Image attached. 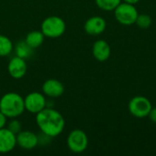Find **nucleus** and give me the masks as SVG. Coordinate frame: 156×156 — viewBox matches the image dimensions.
Instances as JSON below:
<instances>
[{
    "label": "nucleus",
    "mask_w": 156,
    "mask_h": 156,
    "mask_svg": "<svg viewBox=\"0 0 156 156\" xmlns=\"http://www.w3.org/2000/svg\"><path fill=\"white\" fill-rule=\"evenodd\" d=\"M148 117L150 118V120L153 122H154L156 123V107H153L152 109H151V111H150V112H149V114H148Z\"/></svg>",
    "instance_id": "20"
},
{
    "label": "nucleus",
    "mask_w": 156,
    "mask_h": 156,
    "mask_svg": "<svg viewBox=\"0 0 156 156\" xmlns=\"http://www.w3.org/2000/svg\"><path fill=\"white\" fill-rule=\"evenodd\" d=\"M84 29L87 34L91 36H98L106 29V21L99 16L90 17L84 24Z\"/></svg>",
    "instance_id": "10"
},
{
    "label": "nucleus",
    "mask_w": 156,
    "mask_h": 156,
    "mask_svg": "<svg viewBox=\"0 0 156 156\" xmlns=\"http://www.w3.org/2000/svg\"><path fill=\"white\" fill-rule=\"evenodd\" d=\"M114 15L116 20L120 24L123 26H132L135 24L139 14L134 5L124 2V3H121L114 9Z\"/></svg>",
    "instance_id": "4"
},
{
    "label": "nucleus",
    "mask_w": 156,
    "mask_h": 156,
    "mask_svg": "<svg viewBox=\"0 0 156 156\" xmlns=\"http://www.w3.org/2000/svg\"><path fill=\"white\" fill-rule=\"evenodd\" d=\"M25 111L24 99L17 93L9 92L5 94L0 100V112L7 118H16Z\"/></svg>",
    "instance_id": "2"
},
{
    "label": "nucleus",
    "mask_w": 156,
    "mask_h": 156,
    "mask_svg": "<svg viewBox=\"0 0 156 156\" xmlns=\"http://www.w3.org/2000/svg\"><path fill=\"white\" fill-rule=\"evenodd\" d=\"M42 90L45 95L50 98H58L63 94L64 85L58 80L50 79L44 82L42 86Z\"/></svg>",
    "instance_id": "12"
},
{
    "label": "nucleus",
    "mask_w": 156,
    "mask_h": 156,
    "mask_svg": "<svg viewBox=\"0 0 156 156\" xmlns=\"http://www.w3.org/2000/svg\"><path fill=\"white\" fill-rule=\"evenodd\" d=\"M92 55L100 62L106 61L111 56V47L105 40H97L92 46Z\"/></svg>",
    "instance_id": "13"
},
{
    "label": "nucleus",
    "mask_w": 156,
    "mask_h": 156,
    "mask_svg": "<svg viewBox=\"0 0 156 156\" xmlns=\"http://www.w3.org/2000/svg\"><path fill=\"white\" fill-rule=\"evenodd\" d=\"M123 2L125 3H128V4H132V5H135L137 4L140 0H122Z\"/></svg>",
    "instance_id": "22"
},
{
    "label": "nucleus",
    "mask_w": 156,
    "mask_h": 156,
    "mask_svg": "<svg viewBox=\"0 0 156 156\" xmlns=\"http://www.w3.org/2000/svg\"><path fill=\"white\" fill-rule=\"evenodd\" d=\"M67 144L69 149L71 152L75 154H80L87 149L89 139L85 132L80 129H76L70 132V133L69 134Z\"/></svg>",
    "instance_id": "6"
},
{
    "label": "nucleus",
    "mask_w": 156,
    "mask_h": 156,
    "mask_svg": "<svg viewBox=\"0 0 156 156\" xmlns=\"http://www.w3.org/2000/svg\"><path fill=\"white\" fill-rule=\"evenodd\" d=\"M27 63L25 61V58H20L18 56L14 57L11 58V60L8 63V73L9 75L14 79H21L23 78L27 73Z\"/></svg>",
    "instance_id": "8"
},
{
    "label": "nucleus",
    "mask_w": 156,
    "mask_h": 156,
    "mask_svg": "<svg viewBox=\"0 0 156 156\" xmlns=\"http://www.w3.org/2000/svg\"><path fill=\"white\" fill-rule=\"evenodd\" d=\"M13 50L12 41L5 36L0 35V57L9 55Z\"/></svg>",
    "instance_id": "15"
},
{
    "label": "nucleus",
    "mask_w": 156,
    "mask_h": 156,
    "mask_svg": "<svg viewBox=\"0 0 156 156\" xmlns=\"http://www.w3.org/2000/svg\"><path fill=\"white\" fill-rule=\"evenodd\" d=\"M44 38L45 36L41 31H37V30H34L29 32L25 39V42L32 48H37L38 47H40L43 42H44Z\"/></svg>",
    "instance_id": "14"
},
{
    "label": "nucleus",
    "mask_w": 156,
    "mask_h": 156,
    "mask_svg": "<svg viewBox=\"0 0 156 156\" xmlns=\"http://www.w3.org/2000/svg\"><path fill=\"white\" fill-rule=\"evenodd\" d=\"M16 145V134L7 128L0 129V154L11 152Z\"/></svg>",
    "instance_id": "11"
},
{
    "label": "nucleus",
    "mask_w": 156,
    "mask_h": 156,
    "mask_svg": "<svg viewBox=\"0 0 156 156\" xmlns=\"http://www.w3.org/2000/svg\"><path fill=\"white\" fill-rule=\"evenodd\" d=\"M152 22H153L152 17H151L149 15H147V14H141V15H140V14H139L138 16H137V19H136L135 24H136L140 28L145 29V28H148V27H151Z\"/></svg>",
    "instance_id": "18"
},
{
    "label": "nucleus",
    "mask_w": 156,
    "mask_h": 156,
    "mask_svg": "<svg viewBox=\"0 0 156 156\" xmlns=\"http://www.w3.org/2000/svg\"><path fill=\"white\" fill-rule=\"evenodd\" d=\"M25 110L31 113H38L46 108V99L43 94L39 92H31L24 99Z\"/></svg>",
    "instance_id": "7"
},
{
    "label": "nucleus",
    "mask_w": 156,
    "mask_h": 156,
    "mask_svg": "<svg viewBox=\"0 0 156 156\" xmlns=\"http://www.w3.org/2000/svg\"><path fill=\"white\" fill-rule=\"evenodd\" d=\"M32 50L33 49L25 41L24 42H19L16 45V56H18L20 58H26L29 57Z\"/></svg>",
    "instance_id": "17"
},
{
    "label": "nucleus",
    "mask_w": 156,
    "mask_h": 156,
    "mask_svg": "<svg viewBox=\"0 0 156 156\" xmlns=\"http://www.w3.org/2000/svg\"><path fill=\"white\" fill-rule=\"evenodd\" d=\"M9 131H11L14 134H17L19 132H21V123L17 120H12L8 123V128Z\"/></svg>",
    "instance_id": "19"
},
{
    "label": "nucleus",
    "mask_w": 156,
    "mask_h": 156,
    "mask_svg": "<svg viewBox=\"0 0 156 156\" xmlns=\"http://www.w3.org/2000/svg\"><path fill=\"white\" fill-rule=\"evenodd\" d=\"M16 144L22 149L32 150L38 144V138L36 133L30 131H21L16 135Z\"/></svg>",
    "instance_id": "9"
},
{
    "label": "nucleus",
    "mask_w": 156,
    "mask_h": 156,
    "mask_svg": "<svg viewBox=\"0 0 156 156\" xmlns=\"http://www.w3.org/2000/svg\"><path fill=\"white\" fill-rule=\"evenodd\" d=\"M99 8L104 11H114V9L122 3V0H95Z\"/></svg>",
    "instance_id": "16"
},
{
    "label": "nucleus",
    "mask_w": 156,
    "mask_h": 156,
    "mask_svg": "<svg viewBox=\"0 0 156 156\" xmlns=\"http://www.w3.org/2000/svg\"><path fill=\"white\" fill-rule=\"evenodd\" d=\"M6 118L7 117L3 112H0V129L5 128V126L6 124Z\"/></svg>",
    "instance_id": "21"
},
{
    "label": "nucleus",
    "mask_w": 156,
    "mask_h": 156,
    "mask_svg": "<svg viewBox=\"0 0 156 156\" xmlns=\"http://www.w3.org/2000/svg\"><path fill=\"white\" fill-rule=\"evenodd\" d=\"M152 108V102L148 98L144 96H135L130 101L128 104L129 112L136 118L147 117Z\"/></svg>",
    "instance_id": "5"
},
{
    "label": "nucleus",
    "mask_w": 156,
    "mask_h": 156,
    "mask_svg": "<svg viewBox=\"0 0 156 156\" xmlns=\"http://www.w3.org/2000/svg\"><path fill=\"white\" fill-rule=\"evenodd\" d=\"M66 29L65 21L57 16L47 17L41 24V32L45 37L56 38L62 36Z\"/></svg>",
    "instance_id": "3"
},
{
    "label": "nucleus",
    "mask_w": 156,
    "mask_h": 156,
    "mask_svg": "<svg viewBox=\"0 0 156 156\" xmlns=\"http://www.w3.org/2000/svg\"><path fill=\"white\" fill-rule=\"evenodd\" d=\"M36 122L40 131L47 136L56 137L59 135L65 127L63 116L54 109L45 108L37 113Z\"/></svg>",
    "instance_id": "1"
}]
</instances>
